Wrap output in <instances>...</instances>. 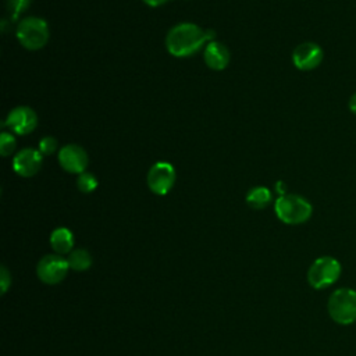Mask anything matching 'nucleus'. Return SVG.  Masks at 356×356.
Returning a JSON list of instances; mask_svg holds the SVG:
<instances>
[{
	"label": "nucleus",
	"mask_w": 356,
	"mask_h": 356,
	"mask_svg": "<svg viewBox=\"0 0 356 356\" xmlns=\"http://www.w3.org/2000/svg\"><path fill=\"white\" fill-rule=\"evenodd\" d=\"M145 4H147L149 7H160L163 4H165L170 0H142Z\"/></svg>",
	"instance_id": "nucleus-21"
},
{
	"label": "nucleus",
	"mask_w": 356,
	"mask_h": 356,
	"mask_svg": "<svg viewBox=\"0 0 356 356\" xmlns=\"http://www.w3.org/2000/svg\"><path fill=\"white\" fill-rule=\"evenodd\" d=\"M349 110L356 115V92L349 99Z\"/></svg>",
	"instance_id": "nucleus-22"
},
{
	"label": "nucleus",
	"mask_w": 356,
	"mask_h": 356,
	"mask_svg": "<svg viewBox=\"0 0 356 356\" xmlns=\"http://www.w3.org/2000/svg\"><path fill=\"white\" fill-rule=\"evenodd\" d=\"M17 146L15 138L10 132H1L0 134V153L3 157H7L14 153Z\"/></svg>",
	"instance_id": "nucleus-18"
},
{
	"label": "nucleus",
	"mask_w": 356,
	"mask_h": 356,
	"mask_svg": "<svg viewBox=\"0 0 356 356\" xmlns=\"http://www.w3.org/2000/svg\"><path fill=\"white\" fill-rule=\"evenodd\" d=\"M0 281H1V293H6L8 289V285L11 282L10 274L4 266H1V273H0Z\"/></svg>",
	"instance_id": "nucleus-20"
},
{
	"label": "nucleus",
	"mask_w": 356,
	"mask_h": 356,
	"mask_svg": "<svg viewBox=\"0 0 356 356\" xmlns=\"http://www.w3.org/2000/svg\"><path fill=\"white\" fill-rule=\"evenodd\" d=\"M273 199L271 191L266 186H254L246 195V203L256 210H261L270 204Z\"/></svg>",
	"instance_id": "nucleus-14"
},
{
	"label": "nucleus",
	"mask_w": 356,
	"mask_h": 356,
	"mask_svg": "<svg viewBox=\"0 0 356 356\" xmlns=\"http://www.w3.org/2000/svg\"><path fill=\"white\" fill-rule=\"evenodd\" d=\"M327 310L331 320L339 325L356 323V291L345 286L335 289L328 298Z\"/></svg>",
	"instance_id": "nucleus-3"
},
{
	"label": "nucleus",
	"mask_w": 356,
	"mask_h": 356,
	"mask_svg": "<svg viewBox=\"0 0 356 356\" xmlns=\"http://www.w3.org/2000/svg\"><path fill=\"white\" fill-rule=\"evenodd\" d=\"M18 42L26 50H39L49 40V25L43 18L25 17L22 18L15 31Z\"/></svg>",
	"instance_id": "nucleus-4"
},
{
	"label": "nucleus",
	"mask_w": 356,
	"mask_h": 356,
	"mask_svg": "<svg viewBox=\"0 0 356 356\" xmlns=\"http://www.w3.org/2000/svg\"><path fill=\"white\" fill-rule=\"evenodd\" d=\"M67 261L70 264V268L74 271H85L92 266V256L86 249L78 248L72 249L68 256Z\"/></svg>",
	"instance_id": "nucleus-15"
},
{
	"label": "nucleus",
	"mask_w": 356,
	"mask_h": 356,
	"mask_svg": "<svg viewBox=\"0 0 356 356\" xmlns=\"http://www.w3.org/2000/svg\"><path fill=\"white\" fill-rule=\"evenodd\" d=\"M68 270L70 264L67 261V257L57 253L43 256L36 266L38 278L47 285L61 282L65 278Z\"/></svg>",
	"instance_id": "nucleus-6"
},
{
	"label": "nucleus",
	"mask_w": 356,
	"mask_h": 356,
	"mask_svg": "<svg viewBox=\"0 0 356 356\" xmlns=\"http://www.w3.org/2000/svg\"><path fill=\"white\" fill-rule=\"evenodd\" d=\"M50 246L57 254H68L74 248V235L65 227L56 228L50 235Z\"/></svg>",
	"instance_id": "nucleus-13"
},
{
	"label": "nucleus",
	"mask_w": 356,
	"mask_h": 356,
	"mask_svg": "<svg viewBox=\"0 0 356 356\" xmlns=\"http://www.w3.org/2000/svg\"><path fill=\"white\" fill-rule=\"evenodd\" d=\"M274 211L284 224L298 225L306 222L313 213L309 200L295 193L280 195L274 203Z\"/></svg>",
	"instance_id": "nucleus-2"
},
{
	"label": "nucleus",
	"mask_w": 356,
	"mask_h": 356,
	"mask_svg": "<svg viewBox=\"0 0 356 356\" xmlns=\"http://www.w3.org/2000/svg\"><path fill=\"white\" fill-rule=\"evenodd\" d=\"M323 49L314 42H303L292 51V63L300 71H312L323 61Z\"/></svg>",
	"instance_id": "nucleus-8"
},
{
	"label": "nucleus",
	"mask_w": 356,
	"mask_h": 356,
	"mask_svg": "<svg viewBox=\"0 0 356 356\" xmlns=\"http://www.w3.org/2000/svg\"><path fill=\"white\" fill-rule=\"evenodd\" d=\"M4 124L17 135H28L36 128L38 115L31 107L18 106L8 113Z\"/></svg>",
	"instance_id": "nucleus-10"
},
{
	"label": "nucleus",
	"mask_w": 356,
	"mask_h": 356,
	"mask_svg": "<svg viewBox=\"0 0 356 356\" xmlns=\"http://www.w3.org/2000/svg\"><path fill=\"white\" fill-rule=\"evenodd\" d=\"M216 33L211 29H202L192 22L174 25L165 36V47L174 57H189L196 54L204 44L213 42Z\"/></svg>",
	"instance_id": "nucleus-1"
},
{
	"label": "nucleus",
	"mask_w": 356,
	"mask_h": 356,
	"mask_svg": "<svg viewBox=\"0 0 356 356\" xmlns=\"http://www.w3.org/2000/svg\"><path fill=\"white\" fill-rule=\"evenodd\" d=\"M58 163L63 170L71 174H82L86 171L89 157L82 146L65 145L58 150Z\"/></svg>",
	"instance_id": "nucleus-9"
},
{
	"label": "nucleus",
	"mask_w": 356,
	"mask_h": 356,
	"mask_svg": "<svg viewBox=\"0 0 356 356\" xmlns=\"http://www.w3.org/2000/svg\"><path fill=\"white\" fill-rule=\"evenodd\" d=\"M229 57L231 56H229L227 46L217 40L209 42L203 51V58H204L206 65L214 71H221V70L227 68V65L229 63Z\"/></svg>",
	"instance_id": "nucleus-12"
},
{
	"label": "nucleus",
	"mask_w": 356,
	"mask_h": 356,
	"mask_svg": "<svg viewBox=\"0 0 356 356\" xmlns=\"http://www.w3.org/2000/svg\"><path fill=\"white\" fill-rule=\"evenodd\" d=\"M43 154L39 150L25 147L15 153L13 159V168L19 177H33L42 168Z\"/></svg>",
	"instance_id": "nucleus-11"
},
{
	"label": "nucleus",
	"mask_w": 356,
	"mask_h": 356,
	"mask_svg": "<svg viewBox=\"0 0 356 356\" xmlns=\"http://www.w3.org/2000/svg\"><path fill=\"white\" fill-rule=\"evenodd\" d=\"M277 191L280 192V195H285V186L282 185V182H277Z\"/></svg>",
	"instance_id": "nucleus-23"
},
{
	"label": "nucleus",
	"mask_w": 356,
	"mask_h": 356,
	"mask_svg": "<svg viewBox=\"0 0 356 356\" xmlns=\"http://www.w3.org/2000/svg\"><path fill=\"white\" fill-rule=\"evenodd\" d=\"M32 0H7V11L10 14L11 21H17L19 15L29 7Z\"/></svg>",
	"instance_id": "nucleus-17"
},
{
	"label": "nucleus",
	"mask_w": 356,
	"mask_h": 356,
	"mask_svg": "<svg viewBox=\"0 0 356 356\" xmlns=\"http://www.w3.org/2000/svg\"><path fill=\"white\" fill-rule=\"evenodd\" d=\"M341 263L332 256L317 257L307 270V282L314 289H324L331 286L341 277Z\"/></svg>",
	"instance_id": "nucleus-5"
},
{
	"label": "nucleus",
	"mask_w": 356,
	"mask_h": 356,
	"mask_svg": "<svg viewBox=\"0 0 356 356\" xmlns=\"http://www.w3.org/2000/svg\"><path fill=\"white\" fill-rule=\"evenodd\" d=\"M97 178L92 172H82L76 178V186L82 193H90L97 188Z\"/></svg>",
	"instance_id": "nucleus-16"
},
{
	"label": "nucleus",
	"mask_w": 356,
	"mask_h": 356,
	"mask_svg": "<svg viewBox=\"0 0 356 356\" xmlns=\"http://www.w3.org/2000/svg\"><path fill=\"white\" fill-rule=\"evenodd\" d=\"M147 186L149 189L159 196L167 195L175 184V170L172 164L167 161L154 163L147 172Z\"/></svg>",
	"instance_id": "nucleus-7"
},
{
	"label": "nucleus",
	"mask_w": 356,
	"mask_h": 356,
	"mask_svg": "<svg viewBox=\"0 0 356 356\" xmlns=\"http://www.w3.org/2000/svg\"><path fill=\"white\" fill-rule=\"evenodd\" d=\"M57 150V140L53 136H44L39 142V152L43 156H50Z\"/></svg>",
	"instance_id": "nucleus-19"
}]
</instances>
